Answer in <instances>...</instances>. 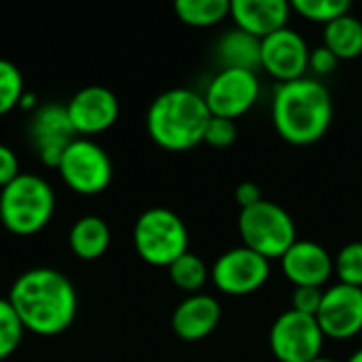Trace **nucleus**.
I'll return each instance as SVG.
<instances>
[{
  "label": "nucleus",
  "instance_id": "obj_1",
  "mask_svg": "<svg viewBox=\"0 0 362 362\" xmlns=\"http://www.w3.org/2000/svg\"><path fill=\"white\" fill-rule=\"evenodd\" d=\"M6 299L23 331L40 337L64 333L78 312L74 284L66 274L53 267H34L19 274Z\"/></svg>",
  "mask_w": 362,
  "mask_h": 362
},
{
  "label": "nucleus",
  "instance_id": "obj_32",
  "mask_svg": "<svg viewBox=\"0 0 362 362\" xmlns=\"http://www.w3.org/2000/svg\"><path fill=\"white\" fill-rule=\"evenodd\" d=\"M348 362H362V348L361 350H356V352L348 358Z\"/></svg>",
  "mask_w": 362,
  "mask_h": 362
},
{
  "label": "nucleus",
  "instance_id": "obj_31",
  "mask_svg": "<svg viewBox=\"0 0 362 362\" xmlns=\"http://www.w3.org/2000/svg\"><path fill=\"white\" fill-rule=\"evenodd\" d=\"M261 199H263V193H261V187L257 182L244 180L235 187V202H238L240 210H246V208L259 204Z\"/></svg>",
  "mask_w": 362,
  "mask_h": 362
},
{
  "label": "nucleus",
  "instance_id": "obj_27",
  "mask_svg": "<svg viewBox=\"0 0 362 362\" xmlns=\"http://www.w3.org/2000/svg\"><path fill=\"white\" fill-rule=\"evenodd\" d=\"M238 140V125L231 119H223V117H210L206 134H204V142L214 146V148H227Z\"/></svg>",
  "mask_w": 362,
  "mask_h": 362
},
{
  "label": "nucleus",
  "instance_id": "obj_14",
  "mask_svg": "<svg viewBox=\"0 0 362 362\" xmlns=\"http://www.w3.org/2000/svg\"><path fill=\"white\" fill-rule=\"evenodd\" d=\"M30 138L40 161L49 168H57L64 148L78 138L70 125L66 104L51 102L40 106L30 121Z\"/></svg>",
  "mask_w": 362,
  "mask_h": 362
},
{
  "label": "nucleus",
  "instance_id": "obj_25",
  "mask_svg": "<svg viewBox=\"0 0 362 362\" xmlns=\"http://www.w3.org/2000/svg\"><path fill=\"white\" fill-rule=\"evenodd\" d=\"M333 265L341 284L362 288V242L346 244L333 259Z\"/></svg>",
  "mask_w": 362,
  "mask_h": 362
},
{
  "label": "nucleus",
  "instance_id": "obj_13",
  "mask_svg": "<svg viewBox=\"0 0 362 362\" xmlns=\"http://www.w3.org/2000/svg\"><path fill=\"white\" fill-rule=\"evenodd\" d=\"M316 320L325 337L344 341L361 335L362 329V288L348 284H333L325 291Z\"/></svg>",
  "mask_w": 362,
  "mask_h": 362
},
{
  "label": "nucleus",
  "instance_id": "obj_11",
  "mask_svg": "<svg viewBox=\"0 0 362 362\" xmlns=\"http://www.w3.org/2000/svg\"><path fill=\"white\" fill-rule=\"evenodd\" d=\"M119 98L104 85H87L66 102L70 125L81 138L110 129L119 119Z\"/></svg>",
  "mask_w": 362,
  "mask_h": 362
},
{
  "label": "nucleus",
  "instance_id": "obj_22",
  "mask_svg": "<svg viewBox=\"0 0 362 362\" xmlns=\"http://www.w3.org/2000/svg\"><path fill=\"white\" fill-rule=\"evenodd\" d=\"M168 274H170V280L174 282V286L189 295H197L210 278V269L204 263V259L191 250L185 252L180 259H176L168 267Z\"/></svg>",
  "mask_w": 362,
  "mask_h": 362
},
{
  "label": "nucleus",
  "instance_id": "obj_9",
  "mask_svg": "<svg viewBox=\"0 0 362 362\" xmlns=\"http://www.w3.org/2000/svg\"><path fill=\"white\" fill-rule=\"evenodd\" d=\"M212 284L231 297L252 295L265 286L269 278V261L244 244L225 250L210 269Z\"/></svg>",
  "mask_w": 362,
  "mask_h": 362
},
{
  "label": "nucleus",
  "instance_id": "obj_34",
  "mask_svg": "<svg viewBox=\"0 0 362 362\" xmlns=\"http://www.w3.org/2000/svg\"><path fill=\"white\" fill-rule=\"evenodd\" d=\"M361 337H362V329H361Z\"/></svg>",
  "mask_w": 362,
  "mask_h": 362
},
{
  "label": "nucleus",
  "instance_id": "obj_24",
  "mask_svg": "<svg viewBox=\"0 0 362 362\" xmlns=\"http://www.w3.org/2000/svg\"><path fill=\"white\" fill-rule=\"evenodd\" d=\"M350 2L348 0H295L293 11L299 13L301 17L318 23H331L333 19L350 13Z\"/></svg>",
  "mask_w": 362,
  "mask_h": 362
},
{
  "label": "nucleus",
  "instance_id": "obj_29",
  "mask_svg": "<svg viewBox=\"0 0 362 362\" xmlns=\"http://www.w3.org/2000/svg\"><path fill=\"white\" fill-rule=\"evenodd\" d=\"M337 66H339V59H337V55L331 49H327L325 45L312 49V53H310V68H312L314 74H318V76L333 74Z\"/></svg>",
  "mask_w": 362,
  "mask_h": 362
},
{
  "label": "nucleus",
  "instance_id": "obj_12",
  "mask_svg": "<svg viewBox=\"0 0 362 362\" xmlns=\"http://www.w3.org/2000/svg\"><path fill=\"white\" fill-rule=\"evenodd\" d=\"M310 53L305 38L286 25L261 40V68L278 83L297 81L310 68Z\"/></svg>",
  "mask_w": 362,
  "mask_h": 362
},
{
  "label": "nucleus",
  "instance_id": "obj_19",
  "mask_svg": "<svg viewBox=\"0 0 362 362\" xmlns=\"http://www.w3.org/2000/svg\"><path fill=\"white\" fill-rule=\"evenodd\" d=\"M68 246L81 261H98L110 246V227L102 216L87 214L74 221L68 233Z\"/></svg>",
  "mask_w": 362,
  "mask_h": 362
},
{
  "label": "nucleus",
  "instance_id": "obj_5",
  "mask_svg": "<svg viewBox=\"0 0 362 362\" xmlns=\"http://www.w3.org/2000/svg\"><path fill=\"white\" fill-rule=\"evenodd\" d=\"M134 248L153 267H170L189 252V229L170 208H148L134 225Z\"/></svg>",
  "mask_w": 362,
  "mask_h": 362
},
{
  "label": "nucleus",
  "instance_id": "obj_6",
  "mask_svg": "<svg viewBox=\"0 0 362 362\" xmlns=\"http://www.w3.org/2000/svg\"><path fill=\"white\" fill-rule=\"evenodd\" d=\"M238 229L244 246L267 261L282 259L297 242V225L293 216L280 204L269 199H261L259 204L240 210Z\"/></svg>",
  "mask_w": 362,
  "mask_h": 362
},
{
  "label": "nucleus",
  "instance_id": "obj_10",
  "mask_svg": "<svg viewBox=\"0 0 362 362\" xmlns=\"http://www.w3.org/2000/svg\"><path fill=\"white\" fill-rule=\"evenodd\" d=\"M261 95V81L250 70H218L206 87L204 100L212 117L235 121L246 115Z\"/></svg>",
  "mask_w": 362,
  "mask_h": 362
},
{
  "label": "nucleus",
  "instance_id": "obj_16",
  "mask_svg": "<svg viewBox=\"0 0 362 362\" xmlns=\"http://www.w3.org/2000/svg\"><path fill=\"white\" fill-rule=\"evenodd\" d=\"M223 316L221 303L204 293L182 299L172 314V331L182 341H202L214 333Z\"/></svg>",
  "mask_w": 362,
  "mask_h": 362
},
{
  "label": "nucleus",
  "instance_id": "obj_30",
  "mask_svg": "<svg viewBox=\"0 0 362 362\" xmlns=\"http://www.w3.org/2000/svg\"><path fill=\"white\" fill-rule=\"evenodd\" d=\"M19 174V159L15 151L6 144H0V189L13 182Z\"/></svg>",
  "mask_w": 362,
  "mask_h": 362
},
{
  "label": "nucleus",
  "instance_id": "obj_8",
  "mask_svg": "<svg viewBox=\"0 0 362 362\" xmlns=\"http://www.w3.org/2000/svg\"><path fill=\"white\" fill-rule=\"evenodd\" d=\"M325 333L316 316L295 310L280 314L269 329V348L280 362H312L322 356Z\"/></svg>",
  "mask_w": 362,
  "mask_h": 362
},
{
  "label": "nucleus",
  "instance_id": "obj_35",
  "mask_svg": "<svg viewBox=\"0 0 362 362\" xmlns=\"http://www.w3.org/2000/svg\"><path fill=\"white\" fill-rule=\"evenodd\" d=\"M0 362H6V361H0Z\"/></svg>",
  "mask_w": 362,
  "mask_h": 362
},
{
  "label": "nucleus",
  "instance_id": "obj_20",
  "mask_svg": "<svg viewBox=\"0 0 362 362\" xmlns=\"http://www.w3.org/2000/svg\"><path fill=\"white\" fill-rule=\"evenodd\" d=\"M325 47L331 49L337 59H356L362 55V21L346 13L325 25Z\"/></svg>",
  "mask_w": 362,
  "mask_h": 362
},
{
  "label": "nucleus",
  "instance_id": "obj_2",
  "mask_svg": "<svg viewBox=\"0 0 362 362\" xmlns=\"http://www.w3.org/2000/svg\"><path fill=\"white\" fill-rule=\"evenodd\" d=\"M272 119L282 140L295 146L318 142L333 121L329 87L312 76L278 83L272 102Z\"/></svg>",
  "mask_w": 362,
  "mask_h": 362
},
{
  "label": "nucleus",
  "instance_id": "obj_28",
  "mask_svg": "<svg viewBox=\"0 0 362 362\" xmlns=\"http://www.w3.org/2000/svg\"><path fill=\"white\" fill-rule=\"evenodd\" d=\"M322 288H314V286H295L293 295H291V310L308 314V316H316L320 303H322Z\"/></svg>",
  "mask_w": 362,
  "mask_h": 362
},
{
  "label": "nucleus",
  "instance_id": "obj_4",
  "mask_svg": "<svg viewBox=\"0 0 362 362\" xmlns=\"http://www.w3.org/2000/svg\"><path fill=\"white\" fill-rule=\"evenodd\" d=\"M55 212L53 187L38 174L21 172L0 189V223L13 235H34L42 231Z\"/></svg>",
  "mask_w": 362,
  "mask_h": 362
},
{
  "label": "nucleus",
  "instance_id": "obj_7",
  "mask_svg": "<svg viewBox=\"0 0 362 362\" xmlns=\"http://www.w3.org/2000/svg\"><path fill=\"white\" fill-rule=\"evenodd\" d=\"M62 182L78 195H100L112 182V161L108 153L91 138H74L57 163Z\"/></svg>",
  "mask_w": 362,
  "mask_h": 362
},
{
  "label": "nucleus",
  "instance_id": "obj_21",
  "mask_svg": "<svg viewBox=\"0 0 362 362\" xmlns=\"http://www.w3.org/2000/svg\"><path fill=\"white\" fill-rule=\"evenodd\" d=\"M174 11L178 19L187 25L210 28L221 23L229 15L231 2L229 0H178L174 4Z\"/></svg>",
  "mask_w": 362,
  "mask_h": 362
},
{
  "label": "nucleus",
  "instance_id": "obj_15",
  "mask_svg": "<svg viewBox=\"0 0 362 362\" xmlns=\"http://www.w3.org/2000/svg\"><path fill=\"white\" fill-rule=\"evenodd\" d=\"M282 272L293 286L322 288L335 272L333 257L312 240H297L280 259Z\"/></svg>",
  "mask_w": 362,
  "mask_h": 362
},
{
  "label": "nucleus",
  "instance_id": "obj_23",
  "mask_svg": "<svg viewBox=\"0 0 362 362\" xmlns=\"http://www.w3.org/2000/svg\"><path fill=\"white\" fill-rule=\"evenodd\" d=\"M23 98V76L19 68L0 57V117L17 108Z\"/></svg>",
  "mask_w": 362,
  "mask_h": 362
},
{
  "label": "nucleus",
  "instance_id": "obj_26",
  "mask_svg": "<svg viewBox=\"0 0 362 362\" xmlns=\"http://www.w3.org/2000/svg\"><path fill=\"white\" fill-rule=\"evenodd\" d=\"M23 327L8 299L0 297V361H6L23 339Z\"/></svg>",
  "mask_w": 362,
  "mask_h": 362
},
{
  "label": "nucleus",
  "instance_id": "obj_3",
  "mask_svg": "<svg viewBox=\"0 0 362 362\" xmlns=\"http://www.w3.org/2000/svg\"><path fill=\"white\" fill-rule=\"evenodd\" d=\"M210 110L202 93L176 87L159 93L146 112V132L151 140L172 153H182L199 142L210 121Z\"/></svg>",
  "mask_w": 362,
  "mask_h": 362
},
{
  "label": "nucleus",
  "instance_id": "obj_17",
  "mask_svg": "<svg viewBox=\"0 0 362 362\" xmlns=\"http://www.w3.org/2000/svg\"><path fill=\"white\" fill-rule=\"evenodd\" d=\"M293 4L286 0H231L229 17L235 28L265 38L282 28H286Z\"/></svg>",
  "mask_w": 362,
  "mask_h": 362
},
{
  "label": "nucleus",
  "instance_id": "obj_18",
  "mask_svg": "<svg viewBox=\"0 0 362 362\" xmlns=\"http://www.w3.org/2000/svg\"><path fill=\"white\" fill-rule=\"evenodd\" d=\"M214 53L221 64V70L231 68V70L259 72L261 68V38L235 25L216 40Z\"/></svg>",
  "mask_w": 362,
  "mask_h": 362
},
{
  "label": "nucleus",
  "instance_id": "obj_33",
  "mask_svg": "<svg viewBox=\"0 0 362 362\" xmlns=\"http://www.w3.org/2000/svg\"><path fill=\"white\" fill-rule=\"evenodd\" d=\"M312 362H335V361H331V358H327V356H318L316 361H312Z\"/></svg>",
  "mask_w": 362,
  "mask_h": 362
}]
</instances>
